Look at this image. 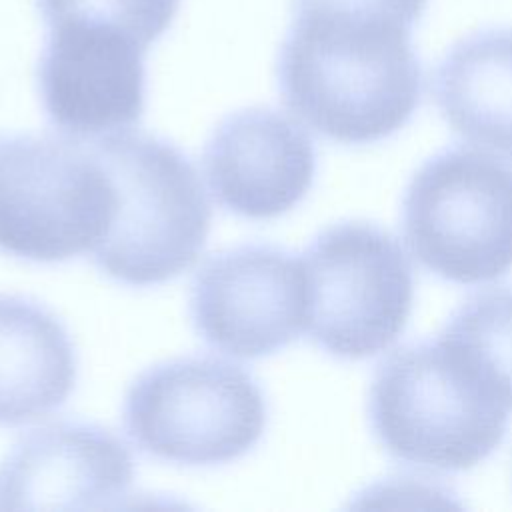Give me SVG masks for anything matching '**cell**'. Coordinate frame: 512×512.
I'll list each match as a JSON object with an SVG mask.
<instances>
[{"instance_id": "30bf717a", "label": "cell", "mask_w": 512, "mask_h": 512, "mask_svg": "<svg viewBox=\"0 0 512 512\" xmlns=\"http://www.w3.org/2000/svg\"><path fill=\"white\" fill-rule=\"evenodd\" d=\"M134 480L128 446L94 422L64 420L20 438L0 466V510H100Z\"/></svg>"}, {"instance_id": "2e32d148", "label": "cell", "mask_w": 512, "mask_h": 512, "mask_svg": "<svg viewBox=\"0 0 512 512\" xmlns=\"http://www.w3.org/2000/svg\"><path fill=\"white\" fill-rule=\"evenodd\" d=\"M294 4H310V2H340V4H360V6H370L378 10H386L390 14H396L410 26H414L424 10L428 0H292Z\"/></svg>"}, {"instance_id": "6da1fadb", "label": "cell", "mask_w": 512, "mask_h": 512, "mask_svg": "<svg viewBox=\"0 0 512 512\" xmlns=\"http://www.w3.org/2000/svg\"><path fill=\"white\" fill-rule=\"evenodd\" d=\"M410 30L378 8L296 4L276 60L286 108L340 144L392 136L422 98V66Z\"/></svg>"}, {"instance_id": "8992f818", "label": "cell", "mask_w": 512, "mask_h": 512, "mask_svg": "<svg viewBox=\"0 0 512 512\" xmlns=\"http://www.w3.org/2000/svg\"><path fill=\"white\" fill-rule=\"evenodd\" d=\"M402 232L414 258L456 284L512 270V166L486 150L446 148L412 176Z\"/></svg>"}, {"instance_id": "7c38bea8", "label": "cell", "mask_w": 512, "mask_h": 512, "mask_svg": "<svg viewBox=\"0 0 512 512\" xmlns=\"http://www.w3.org/2000/svg\"><path fill=\"white\" fill-rule=\"evenodd\" d=\"M76 378L78 358L66 326L30 298L0 294V426L52 414Z\"/></svg>"}, {"instance_id": "4fadbf2b", "label": "cell", "mask_w": 512, "mask_h": 512, "mask_svg": "<svg viewBox=\"0 0 512 512\" xmlns=\"http://www.w3.org/2000/svg\"><path fill=\"white\" fill-rule=\"evenodd\" d=\"M432 92L458 136L512 160V28L458 40L438 62Z\"/></svg>"}, {"instance_id": "277c9868", "label": "cell", "mask_w": 512, "mask_h": 512, "mask_svg": "<svg viewBox=\"0 0 512 512\" xmlns=\"http://www.w3.org/2000/svg\"><path fill=\"white\" fill-rule=\"evenodd\" d=\"M114 208V184L90 142L0 134V252L40 264L94 252Z\"/></svg>"}, {"instance_id": "9c48e42d", "label": "cell", "mask_w": 512, "mask_h": 512, "mask_svg": "<svg viewBox=\"0 0 512 512\" xmlns=\"http://www.w3.org/2000/svg\"><path fill=\"white\" fill-rule=\"evenodd\" d=\"M146 48L102 26H48L36 82L50 124L76 140L126 132L146 106Z\"/></svg>"}, {"instance_id": "5b68a950", "label": "cell", "mask_w": 512, "mask_h": 512, "mask_svg": "<svg viewBox=\"0 0 512 512\" xmlns=\"http://www.w3.org/2000/svg\"><path fill=\"white\" fill-rule=\"evenodd\" d=\"M266 398L240 366L184 356L144 370L124 398V426L146 454L182 466L226 464L264 434Z\"/></svg>"}, {"instance_id": "5bb4252c", "label": "cell", "mask_w": 512, "mask_h": 512, "mask_svg": "<svg viewBox=\"0 0 512 512\" xmlns=\"http://www.w3.org/2000/svg\"><path fill=\"white\" fill-rule=\"evenodd\" d=\"M512 408V288L468 298L440 334Z\"/></svg>"}, {"instance_id": "3957f363", "label": "cell", "mask_w": 512, "mask_h": 512, "mask_svg": "<svg viewBox=\"0 0 512 512\" xmlns=\"http://www.w3.org/2000/svg\"><path fill=\"white\" fill-rule=\"evenodd\" d=\"M88 142L116 192L112 224L92 252L96 266L128 286L180 276L198 260L212 222L192 162L174 144L142 132Z\"/></svg>"}, {"instance_id": "52a82bcc", "label": "cell", "mask_w": 512, "mask_h": 512, "mask_svg": "<svg viewBox=\"0 0 512 512\" xmlns=\"http://www.w3.org/2000/svg\"><path fill=\"white\" fill-rule=\"evenodd\" d=\"M306 332L326 354L362 360L384 352L408 324L412 266L402 246L368 222L324 228L302 254Z\"/></svg>"}, {"instance_id": "ba28073f", "label": "cell", "mask_w": 512, "mask_h": 512, "mask_svg": "<svg viewBox=\"0 0 512 512\" xmlns=\"http://www.w3.org/2000/svg\"><path fill=\"white\" fill-rule=\"evenodd\" d=\"M302 258L272 244L214 254L194 276L190 318L212 348L242 360L270 356L306 330Z\"/></svg>"}, {"instance_id": "8fae6325", "label": "cell", "mask_w": 512, "mask_h": 512, "mask_svg": "<svg viewBox=\"0 0 512 512\" xmlns=\"http://www.w3.org/2000/svg\"><path fill=\"white\" fill-rule=\"evenodd\" d=\"M202 164L222 208L248 220H272L308 194L316 150L300 124L254 106L226 116L214 128Z\"/></svg>"}, {"instance_id": "9a60e30c", "label": "cell", "mask_w": 512, "mask_h": 512, "mask_svg": "<svg viewBox=\"0 0 512 512\" xmlns=\"http://www.w3.org/2000/svg\"><path fill=\"white\" fill-rule=\"evenodd\" d=\"M36 6L46 26H102L148 50L174 22L180 0H36Z\"/></svg>"}, {"instance_id": "7a4b0ae2", "label": "cell", "mask_w": 512, "mask_h": 512, "mask_svg": "<svg viewBox=\"0 0 512 512\" xmlns=\"http://www.w3.org/2000/svg\"><path fill=\"white\" fill-rule=\"evenodd\" d=\"M510 406L442 336L386 358L368 394L370 426L396 460L442 472L488 458L508 428Z\"/></svg>"}]
</instances>
